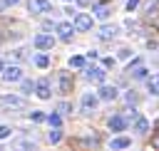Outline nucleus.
Masks as SVG:
<instances>
[{
  "mask_svg": "<svg viewBox=\"0 0 159 151\" xmlns=\"http://www.w3.org/2000/svg\"><path fill=\"white\" fill-rule=\"evenodd\" d=\"M119 57H122V59H129V57H132V50L122 47V50H119Z\"/></svg>",
  "mask_w": 159,
  "mask_h": 151,
  "instance_id": "bb28decb",
  "label": "nucleus"
},
{
  "mask_svg": "<svg viewBox=\"0 0 159 151\" xmlns=\"http://www.w3.org/2000/svg\"><path fill=\"white\" fill-rule=\"evenodd\" d=\"M27 54H25V50H15V59H25Z\"/></svg>",
  "mask_w": 159,
  "mask_h": 151,
  "instance_id": "2f4dec72",
  "label": "nucleus"
},
{
  "mask_svg": "<svg viewBox=\"0 0 159 151\" xmlns=\"http://www.w3.org/2000/svg\"><path fill=\"white\" fill-rule=\"evenodd\" d=\"M89 27H92V17H89L87 12H77V15H75V30L87 32Z\"/></svg>",
  "mask_w": 159,
  "mask_h": 151,
  "instance_id": "20e7f679",
  "label": "nucleus"
},
{
  "mask_svg": "<svg viewBox=\"0 0 159 151\" xmlns=\"http://www.w3.org/2000/svg\"><path fill=\"white\" fill-rule=\"evenodd\" d=\"M132 121H134V131H137V134H147V131H149V121H147L142 114H137Z\"/></svg>",
  "mask_w": 159,
  "mask_h": 151,
  "instance_id": "4468645a",
  "label": "nucleus"
},
{
  "mask_svg": "<svg viewBox=\"0 0 159 151\" xmlns=\"http://www.w3.org/2000/svg\"><path fill=\"white\" fill-rule=\"evenodd\" d=\"M102 64H104V67H114V59H112V57H104V62H102Z\"/></svg>",
  "mask_w": 159,
  "mask_h": 151,
  "instance_id": "473e14b6",
  "label": "nucleus"
},
{
  "mask_svg": "<svg viewBox=\"0 0 159 151\" xmlns=\"http://www.w3.org/2000/svg\"><path fill=\"white\" fill-rule=\"evenodd\" d=\"M35 94H37L40 99H50V97H52V92H50V82H47V79L35 82Z\"/></svg>",
  "mask_w": 159,
  "mask_h": 151,
  "instance_id": "1a4fd4ad",
  "label": "nucleus"
},
{
  "mask_svg": "<svg viewBox=\"0 0 159 151\" xmlns=\"http://www.w3.org/2000/svg\"><path fill=\"white\" fill-rule=\"evenodd\" d=\"M70 67H75V69H82V67H84V57H80V54L70 57Z\"/></svg>",
  "mask_w": 159,
  "mask_h": 151,
  "instance_id": "6ab92c4d",
  "label": "nucleus"
},
{
  "mask_svg": "<svg viewBox=\"0 0 159 151\" xmlns=\"http://www.w3.org/2000/svg\"><path fill=\"white\" fill-rule=\"evenodd\" d=\"M132 77H134V79H144V77H147V69H144V64H142L139 69H134V72H132Z\"/></svg>",
  "mask_w": 159,
  "mask_h": 151,
  "instance_id": "393cba45",
  "label": "nucleus"
},
{
  "mask_svg": "<svg viewBox=\"0 0 159 151\" xmlns=\"http://www.w3.org/2000/svg\"><path fill=\"white\" fill-rule=\"evenodd\" d=\"M109 129H112V131H124V129H127V119L119 116V114L109 116Z\"/></svg>",
  "mask_w": 159,
  "mask_h": 151,
  "instance_id": "ddd939ff",
  "label": "nucleus"
},
{
  "mask_svg": "<svg viewBox=\"0 0 159 151\" xmlns=\"http://www.w3.org/2000/svg\"><path fill=\"white\" fill-rule=\"evenodd\" d=\"M117 35H119V27H117V25H104V27L97 32V37L104 40V42H107V40H114Z\"/></svg>",
  "mask_w": 159,
  "mask_h": 151,
  "instance_id": "6e6552de",
  "label": "nucleus"
},
{
  "mask_svg": "<svg viewBox=\"0 0 159 151\" xmlns=\"http://www.w3.org/2000/svg\"><path fill=\"white\" fill-rule=\"evenodd\" d=\"M142 64H144V62H142V59H134V62H129V64H127V72H129V74H132V72H134V69H139V67H142Z\"/></svg>",
  "mask_w": 159,
  "mask_h": 151,
  "instance_id": "b1692460",
  "label": "nucleus"
},
{
  "mask_svg": "<svg viewBox=\"0 0 159 151\" xmlns=\"http://www.w3.org/2000/svg\"><path fill=\"white\" fill-rule=\"evenodd\" d=\"M70 111H72V106H70L67 101H60V104H57V114H60V116H62V114H70Z\"/></svg>",
  "mask_w": 159,
  "mask_h": 151,
  "instance_id": "4be33fe9",
  "label": "nucleus"
},
{
  "mask_svg": "<svg viewBox=\"0 0 159 151\" xmlns=\"http://www.w3.org/2000/svg\"><path fill=\"white\" fill-rule=\"evenodd\" d=\"M47 139H50V144H57V141H60V139H62V131H60V129H57V126H55V129H52V131H50V136H47Z\"/></svg>",
  "mask_w": 159,
  "mask_h": 151,
  "instance_id": "412c9836",
  "label": "nucleus"
},
{
  "mask_svg": "<svg viewBox=\"0 0 159 151\" xmlns=\"http://www.w3.org/2000/svg\"><path fill=\"white\" fill-rule=\"evenodd\" d=\"M0 104L7 106V109H22L25 106V99L22 97H0Z\"/></svg>",
  "mask_w": 159,
  "mask_h": 151,
  "instance_id": "9d476101",
  "label": "nucleus"
},
{
  "mask_svg": "<svg viewBox=\"0 0 159 151\" xmlns=\"http://www.w3.org/2000/svg\"><path fill=\"white\" fill-rule=\"evenodd\" d=\"M20 89H22V94H32L35 82H32V79H20Z\"/></svg>",
  "mask_w": 159,
  "mask_h": 151,
  "instance_id": "a211bd4d",
  "label": "nucleus"
},
{
  "mask_svg": "<svg viewBox=\"0 0 159 151\" xmlns=\"http://www.w3.org/2000/svg\"><path fill=\"white\" fill-rule=\"evenodd\" d=\"M32 45L37 47V50H52V45H55V37L52 35H35V40H32Z\"/></svg>",
  "mask_w": 159,
  "mask_h": 151,
  "instance_id": "423d86ee",
  "label": "nucleus"
},
{
  "mask_svg": "<svg viewBox=\"0 0 159 151\" xmlns=\"http://www.w3.org/2000/svg\"><path fill=\"white\" fill-rule=\"evenodd\" d=\"M92 12H94V17H99V20H107L112 10H109V5H104V2H99V5H94V7H92Z\"/></svg>",
  "mask_w": 159,
  "mask_h": 151,
  "instance_id": "2eb2a0df",
  "label": "nucleus"
},
{
  "mask_svg": "<svg viewBox=\"0 0 159 151\" xmlns=\"http://www.w3.org/2000/svg\"><path fill=\"white\" fill-rule=\"evenodd\" d=\"M10 136V126H0V139H7Z\"/></svg>",
  "mask_w": 159,
  "mask_h": 151,
  "instance_id": "cd10ccee",
  "label": "nucleus"
},
{
  "mask_svg": "<svg viewBox=\"0 0 159 151\" xmlns=\"http://www.w3.org/2000/svg\"><path fill=\"white\" fill-rule=\"evenodd\" d=\"M50 10H52V2L50 0H30V12L42 15V12H50Z\"/></svg>",
  "mask_w": 159,
  "mask_h": 151,
  "instance_id": "0eeeda50",
  "label": "nucleus"
},
{
  "mask_svg": "<svg viewBox=\"0 0 159 151\" xmlns=\"http://www.w3.org/2000/svg\"><path fill=\"white\" fill-rule=\"evenodd\" d=\"M137 5H139V0H127V10H129V12H132Z\"/></svg>",
  "mask_w": 159,
  "mask_h": 151,
  "instance_id": "7c9ffc66",
  "label": "nucleus"
},
{
  "mask_svg": "<svg viewBox=\"0 0 159 151\" xmlns=\"http://www.w3.org/2000/svg\"><path fill=\"white\" fill-rule=\"evenodd\" d=\"M55 30H57L60 40L70 42V40H72V32H75V25H72V22H57V25H55Z\"/></svg>",
  "mask_w": 159,
  "mask_h": 151,
  "instance_id": "39448f33",
  "label": "nucleus"
},
{
  "mask_svg": "<svg viewBox=\"0 0 159 151\" xmlns=\"http://www.w3.org/2000/svg\"><path fill=\"white\" fill-rule=\"evenodd\" d=\"M77 2H80V5H89V0H77Z\"/></svg>",
  "mask_w": 159,
  "mask_h": 151,
  "instance_id": "f704fd0d",
  "label": "nucleus"
},
{
  "mask_svg": "<svg viewBox=\"0 0 159 151\" xmlns=\"http://www.w3.org/2000/svg\"><path fill=\"white\" fill-rule=\"evenodd\" d=\"M47 121H50V126H60L62 124V119H60V114H50V116H45Z\"/></svg>",
  "mask_w": 159,
  "mask_h": 151,
  "instance_id": "5701e85b",
  "label": "nucleus"
},
{
  "mask_svg": "<svg viewBox=\"0 0 159 151\" xmlns=\"http://www.w3.org/2000/svg\"><path fill=\"white\" fill-rule=\"evenodd\" d=\"M30 119H32L35 124H40V121H45V114H42V111H32V114H30Z\"/></svg>",
  "mask_w": 159,
  "mask_h": 151,
  "instance_id": "a878e982",
  "label": "nucleus"
},
{
  "mask_svg": "<svg viewBox=\"0 0 159 151\" xmlns=\"http://www.w3.org/2000/svg\"><path fill=\"white\" fill-rule=\"evenodd\" d=\"M35 64H37V67H42V69H45V67H47V64H50V57H47V54H35Z\"/></svg>",
  "mask_w": 159,
  "mask_h": 151,
  "instance_id": "aec40b11",
  "label": "nucleus"
},
{
  "mask_svg": "<svg viewBox=\"0 0 159 151\" xmlns=\"http://www.w3.org/2000/svg\"><path fill=\"white\" fill-rule=\"evenodd\" d=\"M84 69V77L89 79V82H94V84H102L104 82V77H107V72H104V67H82Z\"/></svg>",
  "mask_w": 159,
  "mask_h": 151,
  "instance_id": "f03ea898",
  "label": "nucleus"
},
{
  "mask_svg": "<svg viewBox=\"0 0 159 151\" xmlns=\"http://www.w3.org/2000/svg\"><path fill=\"white\" fill-rule=\"evenodd\" d=\"M127 146H132V139H127V136L112 139V149H127Z\"/></svg>",
  "mask_w": 159,
  "mask_h": 151,
  "instance_id": "f3484780",
  "label": "nucleus"
},
{
  "mask_svg": "<svg viewBox=\"0 0 159 151\" xmlns=\"http://www.w3.org/2000/svg\"><path fill=\"white\" fill-rule=\"evenodd\" d=\"M127 101H129V104H134V101H137V94H132V92H129V94H127Z\"/></svg>",
  "mask_w": 159,
  "mask_h": 151,
  "instance_id": "72a5a7b5",
  "label": "nucleus"
},
{
  "mask_svg": "<svg viewBox=\"0 0 159 151\" xmlns=\"http://www.w3.org/2000/svg\"><path fill=\"white\" fill-rule=\"evenodd\" d=\"M97 97H99V99H104V101H112V99H117V87L102 84V87H99V92H97Z\"/></svg>",
  "mask_w": 159,
  "mask_h": 151,
  "instance_id": "9b49d317",
  "label": "nucleus"
},
{
  "mask_svg": "<svg viewBox=\"0 0 159 151\" xmlns=\"http://www.w3.org/2000/svg\"><path fill=\"white\" fill-rule=\"evenodd\" d=\"M5 2H7V5H15V2H17V0H5Z\"/></svg>",
  "mask_w": 159,
  "mask_h": 151,
  "instance_id": "c9c22d12",
  "label": "nucleus"
},
{
  "mask_svg": "<svg viewBox=\"0 0 159 151\" xmlns=\"http://www.w3.org/2000/svg\"><path fill=\"white\" fill-rule=\"evenodd\" d=\"M97 104H99V97H97V94H92V92H87V94H82L80 111H82V114H92V111L97 109Z\"/></svg>",
  "mask_w": 159,
  "mask_h": 151,
  "instance_id": "f257e3e1",
  "label": "nucleus"
},
{
  "mask_svg": "<svg viewBox=\"0 0 159 151\" xmlns=\"http://www.w3.org/2000/svg\"><path fill=\"white\" fill-rule=\"evenodd\" d=\"M147 87H149V92H152L154 97H159V74H152V77L147 79Z\"/></svg>",
  "mask_w": 159,
  "mask_h": 151,
  "instance_id": "dca6fc26",
  "label": "nucleus"
},
{
  "mask_svg": "<svg viewBox=\"0 0 159 151\" xmlns=\"http://www.w3.org/2000/svg\"><path fill=\"white\" fill-rule=\"evenodd\" d=\"M0 72H2V79H5V82H20V79H22V69H20L17 64H7V67H2Z\"/></svg>",
  "mask_w": 159,
  "mask_h": 151,
  "instance_id": "7ed1b4c3",
  "label": "nucleus"
},
{
  "mask_svg": "<svg viewBox=\"0 0 159 151\" xmlns=\"http://www.w3.org/2000/svg\"><path fill=\"white\" fill-rule=\"evenodd\" d=\"M60 92L70 94L72 92V74L70 72H60Z\"/></svg>",
  "mask_w": 159,
  "mask_h": 151,
  "instance_id": "f8f14e48",
  "label": "nucleus"
},
{
  "mask_svg": "<svg viewBox=\"0 0 159 151\" xmlns=\"http://www.w3.org/2000/svg\"><path fill=\"white\" fill-rule=\"evenodd\" d=\"M152 146H154V149H159V131H154V134H152Z\"/></svg>",
  "mask_w": 159,
  "mask_h": 151,
  "instance_id": "c85d7f7f",
  "label": "nucleus"
},
{
  "mask_svg": "<svg viewBox=\"0 0 159 151\" xmlns=\"http://www.w3.org/2000/svg\"><path fill=\"white\" fill-rule=\"evenodd\" d=\"M124 25H127V30H132V32H134V30H137V27H139V25H137V22H134V20H127V22H124Z\"/></svg>",
  "mask_w": 159,
  "mask_h": 151,
  "instance_id": "c756f323",
  "label": "nucleus"
}]
</instances>
